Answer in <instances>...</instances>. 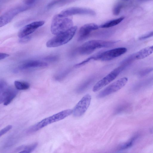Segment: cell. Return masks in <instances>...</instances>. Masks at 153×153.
<instances>
[{"label": "cell", "instance_id": "cell-9", "mask_svg": "<svg viewBox=\"0 0 153 153\" xmlns=\"http://www.w3.org/2000/svg\"><path fill=\"white\" fill-rule=\"evenodd\" d=\"M127 51V48L124 47L113 49L96 54L95 60H110L125 53Z\"/></svg>", "mask_w": 153, "mask_h": 153}, {"label": "cell", "instance_id": "cell-2", "mask_svg": "<svg viewBox=\"0 0 153 153\" xmlns=\"http://www.w3.org/2000/svg\"><path fill=\"white\" fill-rule=\"evenodd\" d=\"M117 41L93 40L89 41L82 45L78 49L80 54L87 55L92 53L97 48L109 47L113 45Z\"/></svg>", "mask_w": 153, "mask_h": 153}, {"label": "cell", "instance_id": "cell-6", "mask_svg": "<svg viewBox=\"0 0 153 153\" xmlns=\"http://www.w3.org/2000/svg\"><path fill=\"white\" fill-rule=\"evenodd\" d=\"M31 6L27 5L17 6L13 8L2 15L0 18V27L10 22L19 13L28 9Z\"/></svg>", "mask_w": 153, "mask_h": 153}, {"label": "cell", "instance_id": "cell-26", "mask_svg": "<svg viewBox=\"0 0 153 153\" xmlns=\"http://www.w3.org/2000/svg\"><path fill=\"white\" fill-rule=\"evenodd\" d=\"M58 57L56 56H50L45 58V60L49 61H55L57 60Z\"/></svg>", "mask_w": 153, "mask_h": 153}, {"label": "cell", "instance_id": "cell-15", "mask_svg": "<svg viewBox=\"0 0 153 153\" xmlns=\"http://www.w3.org/2000/svg\"><path fill=\"white\" fill-rule=\"evenodd\" d=\"M153 53V49L151 46L144 48L136 53V59H140L149 56Z\"/></svg>", "mask_w": 153, "mask_h": 153}, {"label": "cell", "instance_id": "cell-16", "mask_svg": "<svg viewBox=\"0 0 153 153\" xmlns=\"http://www.w3.org/2000/svg\"><path fill=\"white\" fill-rule=\"evenodd\" d=\"M124 19V17H121L119 18L112 20L100 25L99 27L107 28L115 26L120 23Z\"/></svg>", "mask_w": 153, "mask_h": 153}, {"label": "cell", "instance_id": "cell-25", "mask_svg": "<svg viewBox=\"0 0 153 153\" xmlns=\"http://www.w3.org/2000/svg\"><path fill=\"white\" fill-rule=\"evenodd\" d=\"M12 128V126L9 125L2 129L0 131V136L3 135L10 130Z\"/></svg>", "mask_w": 153, "mask_h": 153}, {"label": "cell", "instance_id": "cell-29", "mask_svg": "<svg viewBox=\"0 0 153 153\" xmlns=\"http://www.w3.org/2000/svg\"><path fill=\"white\" fill-rule=\"evenodd\" d=\"M27 36L20 38L21 39H20L19 42L21 43H22L28 41L30 39V38L29 37Z\"/></svg>", "mask_w": 153, "mask_h": 153}, {"label": "cell", "instance_id": "cell-28", "mask_svg": "<svg viewBox=\"0 0 153 153\" xmlns=\"http://www.w3.org/2000/svg\"><path fill=\"white\" fill-rule=\"evenodd\" d=\"M37 0H25L24 2L25 4L31 6L36 2Z\"/></svg>", "mask_w": 153, "mask_h": 153}, {"label": "cell", "instance_id": "cell-7", "mask_svg": "<svg viewBox=\"0 0 153 153\" xmlns=\"http://www.w3.org/2000/svg\"><path fill=\"white\" fill-rule=\"evenodd\" d=\"M128 78H122L110 84L103 89L97 95V97L101 98L108 95L119 91L127 83Z\"/></svg>", "mask_w": 153, "mask_h": 153}, {"label": "cell", "instance_id": "cell-5", "mask_svg": "<svg viewBox=\"0 0 153 153\" xmlns=\"http://www.w3.org/2000/svg\"><path fill=\"white\" fill-rule=\"evenodd\" d=\"M18 91L13 88L9 86L3 80L0 82V102H3L4 105H9L16 97Z\"/></svg>", "mask_w": 153, "mask_h": 153}, {"label": "cell", "instance_id": "cell-12", "mask_svg": "<svg viewBox=\"0 0 153 153\" xmlns=\"http://www.w3.org/2000/svg\"><path fill=\"white\" fill-rule=\"evenodd\" d=\"M43 21H37L28 24L22 27L19 31L18 35L20 38H23L32 33L45 23Z\"/></svg>", "mask_w": 153, "mask_h": 153}, {"label": "cell", "instance_id": "cell-22", "mask_svg": "<svg viewBox=\"0 0 153 153\" xmlns=\"http://www.w3.org/2000/svg\"><path fill=\"white\" fill-rule=\"evenodd\" d=\"M122 7V4L120 3L116 4L114 7L113 9V14L116 16L118 15L120 13Z\"/></svg>", "mask_w": 153, "mask_h": 153}, {"label": "cell", "instance_id": "cell-14", "mask_svg": "<svg viewBox=\"0 0 153 153\" xmlns=\"http://www.w3.org/2000/svg\"><path fill=\"white\" fill-rule=\"evenodd\" d=\"M48 64L45 62L38 60H31L23 64L20 66L21 69L43 68L48 66Z\"/></svg>", "mask_w": 153, "mask_h": 153}, {"label": "cell", "instance_id": "cell-17", "mask_svg": "<svg viewBox=\"0 0 153 153\" xmlns=\"http://www.w3.org/2000/svg\"><path fill=\"white\" fill-rule=\"evenodd\" d=\"M14 84L16 88L19 90H26L30 87V85L28 82L19 81H15Z\"/></svg>", "mask_w": 153, "mask_h": 153}, {"label": "cell", "instance_id": "cell-21", "mask_svg": "<svg viewBox=\"0 0 153 153\" xmlns=\"http://www.w3.org/2000/svg\"><path fill=\"white\" fill-rule=\"evenodd\" d=\"M134 139H132L130 141L122 144L118 148L120 150L125 149L131 147L133 144V140Z\"/></svg>", "mask_w": 153, "mask_h": 153}, {"label": "cell", "instance_id": "cell-13", "mask_svg": "<svg viewBox=\"0 0 153 153\" xmlns=\"http://www.w3.org/2000/svg\"><path fill=\"white\" fill-rule=\"evenodd\" d=\"M99 26L94 23L85 24L80 29L78 34V41H81L86 39L92 31L98 29Z\"/></svg>", "mask_w": 153, "mask_h": 153}, {"label": "cell", "instance_id": "cell-20", "mask_svg": "<svg viewBox=\"0 0 153 153\" xmlns=\"http://www.w3.org/2000/svg\"><path fill=\"white\" fill-rule=\"evenodd\" d=\"M96 57V54L91 56L86 59L83 61L82 62H81L75 65L74 66V67L75 68H76L81 67L83 66V65H85L91 60H95Z\"/></svg>", "mask_w": 153, "mask_h": 153}, {"label": "cell", "instance_id": "cell-8", "mask_svg": "<svg viewBox=\"0 0 153 153\" xmlns=\"http://www.w3.org/2000/svg\"><path fill=\"white\" fill-rule=\"evenodd\" d=\"M123 70L120 66L114 69L95 84L93 88V91L96 92L98 91L109 84L114 80Z\"/></svg>", "mask_w": 153, "mask_h": 153}, {"label": "cell", "instance_id": "cell-30", "mask_svg": "<svg viewBox=\"0 0 153 153\" xmlns=\"http://www.w3.org/2000/svg\"><path fill=\"white\" fill-rule=\"evenodd\" d=\"M9 55L7 53H0V60L3 59L6 57L9 56Z\"/></svg>", "mask_w": 153, "mask_h": 153}, {"label": "cell", "instance_id": "cell-23", "mask_svg": "<svg viewBox=\"0 0 153 153\" xmlns=\"http://www.w3.org/2000/svg\"><path fill=\"white\" fill-rule=\"evenodd\" d=\"M68 0H53L50 3L47 5V8H49L54 6L64 3Z\"/></svg>", "mask_w": 153, "mask_h": 153}, {"label": "cell", "instance_id": "cell-19", "mask_svg": "<svg viewBox=\"0 0 153 153\" xmlns=\"http://www.w3.org/2000/svg\"><path fill=\"white\" fill-rule=\"evenodd\" d=\"M38 143L37 142L33 143L28 145H24L23 150L19 153H31L37 147Z\"/></svg>", "mask_w": 153, "mask_h": 153}, {"label": "cell", "instance_id": "cell-32", "mask_svg": "<svg viewBox=\"0 0 153 153\" xmlns=\"http://www.w3.org/2000/svg\"><path fill=\"white\" fill-rule=\"evenodd\" d=\"M151 47H152V49H153V45L151 46Z\"/></svg>", "mask_w": 153, "mask_h": 153}, {"label": "cell", "instance_id": "cell-18", "mask_svg": "<svg viewBox=\"0 0 153 153\" xmlns=\"http://www.w3.org/2000/svg\"><path fill=\"white\" fill-rule=\"evenodd\" d=\"M136 53L133 54L129 56L122 62L119 66L124 69L127 66L132 62L133 61L136 59Z\"/></svg>", "mask_w": 153, "mask_h": 153}, {"label": "cell", "instance_id": "cell-27", "mask_svg": "<svg viewBox=\"0 0 153 153\" xmlns=\"http://www.w3.org/2000/svg\"><path fill=\"white\" fill-rule=\"evenodd\" d=\"M152 36H153V32H150L148 34L142 36L140 37L139 39L140 40L145 39Z\"/></svg>", "mask_w": 153, "mask_h": 153}, {"label": "cell", "instance_id": "cell-11", "mask_svg": "<svg viewBox=\"0 0 153 153\" xmlns=\"http://www.w3.org/2000/svg\"><path fill=\"white\" fill-rule=\"evenodd\" d=\"M77 14L94 16L96 14V13L94 11L90 9L73 7L65 9L58 14L61 17H67Z\"/></svg>", "mask_w": 153, "mask_h": 153}, {"label": "cell", "instance_id": "cell-3", "mask_svg": "<svg viewBox=\"0 0 153 153\" xmlns=\"http://www.w3.org/2000/svg\"><path fill=\"white\" fill-rule=\"evenodd\" d=\"M77 29V26H73L67 30L56 35L47 41L46 46L49 48L56 47L67 43L73 38Z\"/></svg>", "mask_w": 153, "mask_h": 153}, {"label": "cell", "instance_id": "cell-24", "mask_svg": "<svg viewBox=\"0 0 153 153\" xmlns=\"http://www.w3.org/2000/svg\"><path fill=\"white\" fill-rule=\"evenodd\" d=\"M153 71V68H148L140 71L139 73V75L141 76H144L151 72Z\"/></svg>", "mask_w": 153, "mask_h": 153}, {"label": "cell", "instance_id": "cell-10", "mask_svg": "<svg viewBox=\"0 0 153 153\" xmlns=\"http://www.w3.org/2000/svg\"><path fill=\"white\" fill-rule=\"evenodd\" d=\"M91 100V96L89 94L83 96L73 109L72 114L74 116L79 117L83 115L89 107Z\"/></svg>", "mask_w": 153, "mask_h": 153}, {"label": "cell", "instance_id": "cell-4", "mask_svg": "<svg viewBox=\"0 0 153 153\" xmlns=\"http://www.w3.org/2000/svg\"><path fill=\"white\" fill-rule=\"evenodd\" d=\"M73 22L70 19L66 17H61L58 15L53 18L51 25V31L54 35L64 32L73 27Z\"/></svg>", "mask_w": 153, "mask_h": 153}, {"label": "cell", "instance_id": "cell-1", "mask_svg": "<svg viewBox=\"0 0 153 153\" xmlns=\"http://www.w3.org/2000/svg\"><path fill=\"white\" fill-rule=\"evenodd\" d=\"M73 109L64 110L46 118L30 127L27 132L32 133L36 132L49 124L63 120L72 114Z\"/></svg>", "mask_w": 153, "mask_h": 153}, {"label": "cell", "instance_id": "cell-31", "mask_svg": "<svg viewBox=\"0 0 153 153\" xmlns=\"http://www.w3.org/2000/svg\"><path fill=\"white\" fill-rule=\"evenodd\" d=\"M122 0L123 1H128L129 0Z\"/></svg>", "mask_w": 153, "mask_h": 153}]
</instances>
